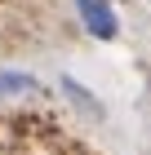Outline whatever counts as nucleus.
I'll use <instances>...</instances> for the list:
<instances>
[{"mask_svg": "<svg viewBox=\"0 0 151 155\" xmlns=\"http://www.w3.org/2000/svg\"><path fill=\"white\" fill-rule=\"evenodd\" d=\"M76 9H80V22H84L89 36H98V40L116 36V9L107 0H76Z\"/></svg>", "mask_w": 151, "mask_h": 155, "instance_id": "f257e3e1", "label": "nucleus"}, {"mask_svg": "<svg viewBox=\"0 0 151 155\" xmlns=\"http://www.w3.org/2000/svg\"><path fill=\"white\" fill-rule=\"evenodd\" d=\"M0 89H36L31 75H0Z\"/></svg>", "mask_w": 151, "mask_h": 155, "instance_id": "f03ea898", "label": "nucleus"}]
</instances>
